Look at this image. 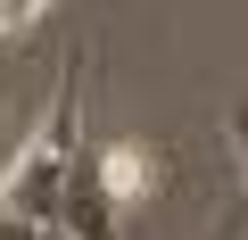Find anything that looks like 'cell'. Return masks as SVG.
<instances>
[{"instance_id": "6da1fadb", "label": "cell", "mask_w": 248, "mask_h": 240, "mask_svg": "<svg viewBox=\"0 0 248 240\" xmlns=\"http://www.w3.org/2000/svg\"><path fill=\"white\" fill-rule=\"evenodd\" d=\"M91 191H99L108 207H133V199H149V191H157V149H141V141H116V149H99V158H91Z\"/></svg>"}, {"instance_id": "7a4b0ae2", "label": "cell", "mask_w": 248, "mask_h": 240, "mask_svg": "<svg viewBox=\"0 0 248 240\" xmlns=\"http://www.w3.org/2000/svg\"><path fill=\"white\" fill-rule=\"evenodd\" d=\"M42 9H50V0H0V33H17V25H33Z\"/></svg>"}, {"instance_id": "3957f363", "label": "cell", "mask_w": 248, "mask_h": 240, "mask_svg": "<svg viewBox=\"0 0 248 240\" xmlns=\"http://www.w3.org/2000/svg\"><path fill=\"white\" fill-rule=\"evenodd\" d=\"M223 141H232V158H240V199H248V125H232Z\"/></svg>"}]
</instances>
